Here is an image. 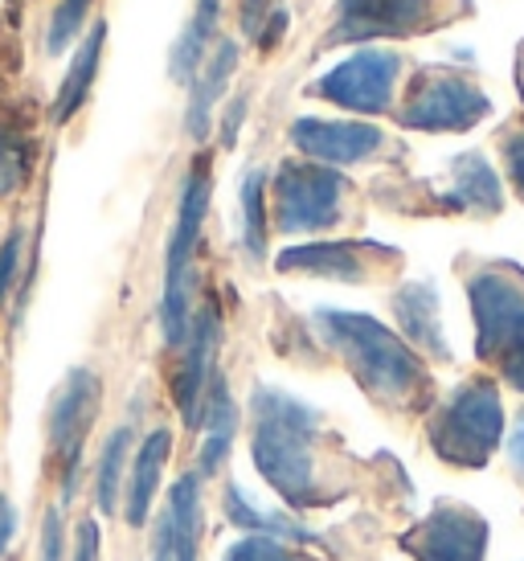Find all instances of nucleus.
<instances>
[{
    "mask_svg": "<svg viewBox=\"0 0 524 561\" xmlns=\"http://www.w3.org/2000/svg\"><path fill=\"white\" fill-rule=\"evenodd\" d=\"M401 58L394 49H356L353 58L332 66L328 75L311 82L316 99H328L344 111L356 115H381L394 107V91H398Z\"/></svg>",
    "mask_w": 524,
    "mask_h": 561,
    "instance_id": "1a4fd4ad",
    "label": "nucleus"
},
{
    "mask_svg": "<svg viewBox=\"0 0 524 561\" xmlns=\"http://www.w3.org/2000/svg\"><path fill=\"white\" fill-rule=\"evenodd\" d=\"M221 508H226V520H230L233 529L259 533V537H275V541H287V546H316L311 529H304V525L287 513L262 508L259 500H250V492L242 488V483H226Z\"/></svg>",
    "mask_w": 524,
    "mask_h": 561,
    "instance_id": "aec40b11",
    "label": "nucleus"
},
{
    "mask_svg": "<svg viewBox=\"0 0 524 561\" xmlns=\"http://www.w3.org/2000/svg\"><path fill=\"white\" fill-rule=\"evenodd\" d=\"M250 414V451L262 480L292 508L332 504L340 488L324 468V414L278 386H254Z\"/></svg>",
    "mask_w": 524,
    "mask_h": 561,
    "instance_id": "f257e3e1",
    "label": "nucleus"
},
{
    "mask_svg": "<svg viewBox=\"0 0 524 561\" xmlns=\"http://www.w3.org/2000/svg\"><path fill=\"white\" fill-rule=\"evenodd\" d=\"M271 188H275V226L283 234H320L337 226L349 197V181L316 160L278 164Z\"/></svg>",
    "mask_w": 524,
    "mask_h": 561,
    "instance_id": "39448f33",
    "label": "nucleus"
},
{
    "mask_svg": "<svg viewBox=\"0 0 524 561\" xmlns=\"http://www.w3.org/2000/svg\"><path fill=\"white\" fill-rule=\"evenodd\" d=\"M21 250H25V234L21 230H13L0 242V308H4V299L13 296L16 271H21Z\"/></svg>",
    "mask_w": 524,
    "mask_h": 561,
    "instance_id": "c85d7f7f",
    "label": "nucleus"
},
{
    "mask_svg": "<svg viewBox=\"0 0 524 561\" xmlns=\"http://www.w3.org/2000/svg\"><path fill=\"white\" fill-rule=\"evenodd\" d=\"M132 468V431L119 426L111 431V438L99 451V468H94V500H99V513H115L119 508V488L127 480Z\"/></svg>",
    "mask_w": 524,
    "mask_h": 561,
    "instance_id": "b1692460",
    "label": "nucleus"
},
{
    "mask_svg": "<svg viewBox=\"0 0 524 561\" xmlns=\"http://www.w3.org/2000/svg\"><path fill=\"white\" fill-rule=\"evenodd\" d=\"M287 21H292V16H287V9H271V16L262 21L259 37H254L262 54H275L278 42H283V33H287Z\"/></svg>",
    "mask_w": 524,
    "mask_h": 561,
    "instance_id": "72a5a7b5",
    "label": "nucleus"
},
{
    "mask_svg": "<svg viewBox=\"0 0 524 561\" xmlns=\"http://www.w3.org/2000/svg\"><path fill=\"white\" fill-rule=\"evenodd\" d=\"M75 561H103V533H99V520H94V516H87V520L78 525Z\"/></svg>",
    "mask_w": 524,
    "mask_h": 561,
    "instance_id": "473e14b6",
    "label": "nucleus"
},
{
    "mask_svg": "<svg viewBox=\"0 0 524 561\" xmlns=\"http://www.w3.org/2000/svg\"><path fill=\"white\" fill-rule=\"evenodd\" d=\"M66 558V525L62 508H49L42 520V561H62Z\"/></svg>",
    "mask_w": 524,
    "mask_h": 561,
    "instance_id": "2f4dec72",
    "label": "nucleus"
},
{
    "mask_svg": "<svg viewBox=\"0 0 524 561\" xmlns=\"http://www.w3.org/2000/svg\"><path fill=\"white\" fill-rule=\"evenodd\" d=\"M13 537H16V508H13V500L0 492V558L9 553Z\"/></svg>",
    "mask_w": 524,
    "mask_h": 561,
    "instance_id": "58836bf2",
    "label": "nucleus"
},
{
    "mask_svg": "<svg viewBox=\"0 0 524 561\" xmlns=\"http://www.w3.org/2000/svg\"><path fill=\"white\" fill-rule=\"evenodd\" d=\"M33 148L30 140L0 119V197H13L16 188L30 181Z\"/></svg>",
    "mask_w": 524,
    "mask_h": 561,
    "instance_id": "a878e982",
    "label": "nucleus"
},
{
    "mask_svg": "<svg viewBox=\"0 0 524 561\" xmlns=\"http://www.w3.org/2000/svg\"><path fill=\"white\" fill-rule=\"evenodd\" d=\"M266 185H271L266 169H250L242 176V188H238V202H242V247H247L254 263L266 254Z\"/></svg>",
    "mask_w": 524,
    "mask_h": 561,
    "instance_id": "393cba45",
    "label": "nucleus"
},
{
    "mask_svg": "<svg viewBox=\"0 0 524 561\" xmlns=\"http://www.w3.org/2000/svg\"><path fill=\"white\" fill-rule=\"evenodd\" d=\"M233 435H238V405L230 398L226 377L214 374L209 390H205V414H201V447H197L201 480H209V476H217V471L230 463Z\"/></svg>",
    "mask_w": 524,
    "mask_h": 561,
    "instance_id": "f3484780",
    "label": "nucleus"
},
{
    "mask_svg": "<svg viewBox=\"0 0 524 561\" xmlns=\"http://www.w3.org/2000/svg\"><path fill=\"white\" fill-rule=\"evenodd\" d=\"M447 205L451 209L479 214V218L500 214V205H504V188H500V176L492 172V164H488L483 152H463V157L451 160Z\"/></svg>",
    "mask_w": 524,
    "mask_h": 561,
    "instance_id": "6ab92c4d",
    "label": "nucleus"
},
{
    "mask_svg": "<svg viewBox=\"0 0 524 561\" xmlns=\"http://www.w3.org/2000/svg\"><path fill=\"white\" fill-rule=\"evenodd\" d=\"M365 250L361 242H308V247H292L275 259V266L283 275H320V279L337 283H365L369 279V263H365Z\"/></svg>",
    "mask_w": 524,
    "mask_h": 561,
    "instance_id": "dca6fc26",
    "label": "nucleus"
},
{
    "mask_svg": "<svg viewBox=\"0 0 524 561\" xmlns=\"http://www.w3.org/2000/svg\"><path fill=\"white\" fill-rule=\"evenodd\" d=\"M99 405H103V377L94 369H70L66 381L58 386L54 402H49L46 435H49V455L62 471V504H70L78 492V476H82V451H87V438L94 431L99 419Z\"/></svg>",
    "mask_w": 524,
    "mask_h": 561,
    "instance_id": "423d86ee",
    "label": "nucleus"
},
{
    "mask_svg": "<svg viewBox=\"0 0 524 561\" xmlns=\"http://www.w3.org/2000/svg\"><path fill=\"white\" fill-rule=\"evenodd\" d=\"M495 369H500V377L509 381L512 390L524 393V324L516 328V336L509 341V348L500 353V360H495Z\"/></svg>",
    "mask_w": 524,
    "mask_h": 561,
    "instance_id": "7c9ffc66",
    "label": "nucleus"
},
{
    "mask_svg": "<svg viewBox=\"0 0 524 561\" xmlns=\"http://www.w3.org/2000/svg\"><path fill=\"white\" fill-rule=\"evenodd\" d=\"M401 549L414 561H483L488 520L459 500H438L414 529L401 533Z\"/></svg>",
    "mask_w": 524,
    "mask_h": 561,
    "instance_id": "9d476101",
    "label": "nucleus"
},
{
    "mask_svg": "<svg viewBox=\"0 0 524 561\" xmlns=\"http://www.w3.org/2000/svg\"><path fill=\"white\" fill-rule=\"evenodd\" d=\"M217 16H221V0H197V9H193L189 25L181 30L169 58V75L176 82H193V75L201 70L205 49H209V42H214L217 33Z\"/></svg>",
    "mask_w": 524,
    "mask_h": 561,
    "instance_id": "5701e85b",
    "label": "nucleus"
},
{
    "mask_svg": "<svg viewBox=\"0 0 524 561\" xmlns=\"http://www.w3.org/2000/svg\"><path fill=\"white\" fill-rule=\"evenodd\" d=\"M509 468H512V476L524 483V410L516 414V422H512V431H509Z\"/></svg>",
    "mask_w": 524,
    "mask_h": 561,
    "instance_id": "e433bc0d",
    "label": "nucleus"
},
{
    "mask_svg": "<svg viewBox=\"0 0 524 561\" xmlns=\"http://www.w3.org/2000/svg\"><path fill=\"white\" fill-rule=\"evenodd\" d=\"M431 451L459 471L488 468V459L504 443V402L492 377H471L434 405L431 422Z\"/></svg>",
    "mask_w": 524,
    "mask_h": 561,
    "instance_id": "7ed1b4c3",
    "label": "nucleus"
},
{
    "mask_svg": "<svg viewBox=\"0 0 524 561\" xmlns=\"http://www.w3.org/2000/svg\"><path fill=\"white\" fill-rule=\"evenodd\" d=\"M271 4H275V0H242V13H238V25H242V33H247V37H259L262 21L271 16Z\"/></svg>",
    "mask_w": 524,
    "mask_h": 561,
    "instance_id": "c9c22d12",
    "label": "nucleus"
},
{
    "mask_svg": "<svg viewBox=\"0 0 524 561\" xmlns=\"http://www.w3.org/2000/svg\"><path fill=\"white\" fill-rule=\"evenodd\" d=\"M172 455V431H152V435L139 443V451L132 455V468H127V504H124V520L127 525H148L152 516V500L156 488H160V476H164V463Z\"/></svg>",
    "mask_w": 524,
    "mask_h": 561,
    "instance_id": "a211bd4d",
    "label": "nucleus"
},
{
    "mask_svg": "<svg viewBox=\"0 0 524 561\" xmlns=\"http://www.w3.org/2000/svg\"><path fill=\"white\" fill-rule=\"evenodd\" d=\"M209 193H214V172L209 157H197L181 188V205H176V221H172L169 250H164V296H160V332L164 344L181 348L193 320V259H197V242L205 230V214H209Z\"/></svg>",
    "mask_w": 524,
    "mask_h": 561,
    "instance_id": "20e7f679",
    "label": "nucleus"
},
{
    "mask_svg": "<svg viewBox=\"0 0 524 561\" xmlns=\"http://www.w3.org/2000/svg\"><path fill=\"white\" fill-rule=\"evenodd\" d=\"M87 13H91V0H62V4L54 9V21H49V33H46L49 54H62V49L75 42Z\"/></svg>",
    "mask_w": 524,
    "mask_h": 561,
    "instance_id": "cd10ccee",
    "label": "nucleus"
},
{
    "mask_svg": "<svg viewBox=\"0 0 524 561\" xmlns=\"http://www.w3.org/2000/svg\"><path fill=\"white\" fill-rule=\"evenodd\" d=\"M488 115L492 103L471 79H459L451 70H426L410 87L398 119L410 131H471Z\"/></svg>",
    "mask_w": 524,
    "mask_h": 561,
    "instance_id": "6e6552de",
    "label": "nucleus"
},
{
    "mask_svg": "<svg viewBox=\"0 0 524 561\" xmlns=\"http://www.w3.org/2000/svg\"><path fill=\"white\" fill-rule=\"evenodd\" d=\"M292 144L316 164L340 169V164H361L381 152V127L356 124V119H316V115H299L292 124Z\"/></svg>",
    "mask_w": 524,
    "mask_h": 561,
    "instance_id": "ddd939ff",
    "label": "nucleus"
},
{
    "mask_svg": "<svg viewBox=\"0 0 524 561\" xmlns=\"http://www.w3.org/2000/svg\"><path fill=\"white\" fill-rule=\"evenodd\" d=\"M238 58H242V49L238 42H217V49L201 62V70L193 75L189 82V107H185V136L189 140H205L209 136V127H214V107L221 103V94L230 87L233 70H238Z\"/></svg>",
    "mask_w": 524,
    "mask_h": 561,
    "instance_id": "2eb2a0df",
    "label": "nucleus"
},
{
    "mask_svg": "<svg viewBox=\"0 0 524 561\" xmlns=\"http://www.w3.org/2000/svg\"><path fill=\"white\" fill-rule=\"evenodd\" d=\"M221 561H308V558L295 546H287V541L259 537V533H242V537L221 553Z\"/></svg>",
    "mask_w": 524,
    "mask_h": 561,
    "instance_id": "bb28decb",
    "label": "nucleus"
},
{
    "mask_svg": "<svg viewBox=\"0 0 524 561\" xmlns=\"http://www.w3.org/2000/svg\"><path fill=\"white\" fill-rule=\"evenodd\" d=\"M169 529H172V549L176 561H197L201 549V476L189 471L169 488Z\"/></svg>",
    "mask_w": 524,
    "mask_h": 561,
    "instance_id": "4be33fe9",
    "label": "nucleus"
},
{
    "mask_svg": "<svg viewBox=\"0 0 524 561\" xmlns=\"http://www.w3.org/2000/svg\"><path fill=\"white\" fill-rule=\"evenodd\" d=\"M394 316L410 348H422L434 360H451V344L438 316V291L431 279H410L394 291Z\"/></svg>",
    "mask_w": 524,
    "mask_h": 561,
    "instance_id": "4468645a",
    "label": "nucleus"
},
{
    "mask_svg": "<svg viewBox=\"0 0 524 561\" xmlns=\"http://www.w3.org/2000/svg\"><path fill=\"white\" fill-rule=\"evenodd\" d=\"M434 0H340L337 25L328 42H369V37H406L426 30Z\"/></svg>",
    "mask_w": 524,
    "mask_h": 561,
    "instance_id": "f8f14e48",
    "label": "nucleus"
},
{
    "mask_svg": "<svg viewBox=\"0 0 524 561\" xmlns=\"http://www.w3.org/2000/svg\"><path fill=\"white\" fill-rule=\"evenodd\" d=\"M103 42H107V21H99L87 37H82V46L75 49V58H70V70H66L62 87L54 94V107H49V119L54 124H70L82 103L91 99V87L99 79V62H103Z\"/></svg>",
    "mask_w": 524,
    "mask_h": 561,
    "instance_id": "412c9836",
    "label": "nucleus"
},
{
    "mask_svg": "<svg viewBox=\"0 0 524 561\" xmlns=\"http://www.w3.org/2000/svg\"><path fill=\"white\" fill-rule=\"evenodd\" d=\"M516 91H521V99H524V42H521V49H516Z\"/></svg>",
    "mask_w": 524,
    "mask_h": 561,
    "instance_id": "ea45409f",
    "label": "nucleus"
},
{
    "mask_svg": "<svg viewBox=\"0 0 524 561\" xmlns=\"http://www.w3.org/2000/svg\"><path fill=\"white\" fill-rule=\"evenodd\" d=\"M500 148H504V169H509L512 188H516V197L524 202V124L504 131V136H500Z\"/></svg>",
    "mask_w": 524,
    "mask_h": 561,
    "instance_id": "c756f323",
    "label": "nucleus"
},
{
    "mask_svg": "<svg viewBox=\"0 0 524 561\" xmlns=\"http://www.w3.org/2000/svg\"><path fill=\"white\" fill-rule=\"evenodd\" d=\"M311 320L373 402L398 410V414L431 410L434 381L426 374V365L381 320H373L365 312H340V308H316Z\"/></svg>",
    "mask_w": 524,
    "mask_h": 561,
    "instance_id": "f03ea898",
    "label": "nucleus"
},
{
    "mask_svg": "<svg viewBox=\"0 0 524 561\" xmlns=\"http://www.w3.org/2000/svg\"><path fill=\"white\" fill-rule=\"evenodd\" d=\"M476 316V357L495 365L524 324V271L516 263H488L467 279Z\"/></svg>",
    "mask_w": 524,
    "mask_h": 561,
    "instance_id": "0eeeda50",
    "label": "nucleus"
},
{
    "mask_svg": "<svg viewBox=\"0 0 524 561\" xmlns=\"http://www.w3.org/2000/svg\"><path fill=\"white\" fill-rule=\"evenodd\" d=\"M247 107H250V99H247V94H233V99H230V107H226V115H221V144H226V148H233V144H238V131H242V119H247Z\"/></svg>",
    "mask_w": 524,
    "mask_h": 561,
    "instance_id": "f704fd0d",
    "label": "nucleus"
},
{
    "mask_svg": "<svg viewBox=\"0 0 524 561\" xmlns=\"http://www.w3.org/2000/svg\"><path fill=\"white\" fill-rule=\"evenodd\" d=\"M217 344H221V312L214 299H205L201 308H193L185 344H181V365L172 377V398H176V410L189 431H197L201 414H205V390L214 381Z\"/></svg>",
    "mask_w": 524,
    "mask_h": 561,
    "instance_id": "9b49d317",
    "label": "nucleus"
},
{
    "mask_svg": "<svg viewBox=\"0 0 524 561\" xmlns=\"http://www.w3.org/2000/svg\"><path fill=\"white\" fill-rule=\"evenodd\" d=\"M152 561H176V549H172V529L169 516H156V533H152Z\"/></svg>",
    "mask_w": 524,
    "mask_h": 561,
    "instance_id": "4c0bfd02",
    "label": "nucleus"
}]
</instances>
